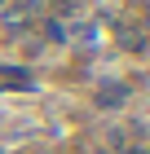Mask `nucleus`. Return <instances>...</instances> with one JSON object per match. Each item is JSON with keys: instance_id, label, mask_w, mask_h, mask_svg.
Here are the masks:
<instances>
[{"instance_id": "f257e3e1", "label": "nucleus", "mask_w": 150, "mask_h": 154, "mask_svg": "<svg viewBox=\"0 0 150 154\" xmlns=\"http://www.w3.org/2000/svg\"><path fill=\"white\" fill-rule=\"evenodd\" d=\"M0 9H5V0H0Z\"/></svg>"}]
</instances>
